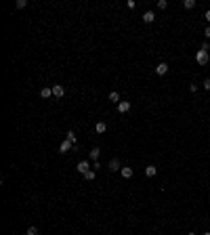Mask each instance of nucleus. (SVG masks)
I'll return each mask as SVG.
<instances>
[{
    "mask_svg": "<svg viewBox=\"0 0 210 235\" xmlns=\"http://www.w3.org/2000/svg\"><path fill=\"white\" fill-rule=\"evenodd\" d=\"M196 61L200 63V65H206V63L210 61V55L208 53H204V50H197L196 53Z\"/></svg>",
    "mask_w": 210,
    "mask_h": 235,
    "instance_id": "obj_1",
    "label": "nucleus"
},
{
    "mask_svg": "<svg viewBox=\"0 0 210 235\" xmlns=\"http://www.w3.org/2000/svg\"><path fill=\"white\" fill-rule=\"evenodd\" d=\"M99 155H101V149H99V147H92L91 151H88V159H91V162H99Z\"/></svg>",
    "mask_w": 210,
    "mask_h": 235,
    "instance_id": "obj_4",
    "label": "nucleus"
},
{
    "mask_svg": "<svg viewBox=\"0 0 210 235\" xmlns=\"http://www.w3.org/2000/svg\"><path fill=\"white\" fill-rule=\"evenodd\" d=\"M28 7V0H17V8H25Z\"/></svg>",
    "mask_w": 210,
    "mask_h": 235,
    "instance_id": "obj_20",
    "label": "nucleus"
},
{
    "mask_svg": "<svg viewBox=\"0 0 210 235\" xmlns=\"http://www.w3.org/2000/svg\"><path fill=\"white\" fill-rule=\"evenodd\" d=\"M118 111H120V113L130 111V103H128V101H120V103H118Z\"/></svg>",
    "mask_w": 210,
    "mask_h": 235,
    "instance_id": "obj_9",
    "label": "nucleus"
},
{
    "mask_svg": "<svg viewBox=\"0 0 210 235\" xmlns=\"http://www.w3.org/2000/svg\"><path fill=\"white\" fill-rule=\"evenodd\" d=\"M204 88L210 90V78H206V80H204Z\"/></svg>",
    "mask_w": 210,
    "mask_h": 235,
    "instance_id": "obj_22",
    "label": "nucleus"
},
{
    "mask_svg": "<svg viewBox=\"0 0 210 235\" xmlns=\"http://www.w3.org/2000/svg\"><path fill=\"white\" fill-rule=\"evenodd\" d=\"M155 74H158V76H166L168 74V63H158V65H155Z\"/></svg>",
    "mask_w": 210,
    "mask_h": 235,
    "instance_id": "obj_5",
    "label": "nucleus"
},
{
    "mask_svg": "<svg viewBox=\"0 0 210 235\" xmlns=\"http://www.w3.org/2000/svg\"><path fill=\"white\" fill-rule=\"evenodd\" d=\"M63 95H65V88H63L61 84H55L53 86V97H57V99H61Z\"/></svg>",
    "mask_w": 210,
    "mask_h": 235,
    "instance_id": "obj_6",
    "label": "nucleus"
},
{
    "mask_svg": "<svg viewBox=\"0 0 210 235\" xmlns=\"http://www.w3.org/2000/svg\"><path fill=\"white\" fill-rule=\"evenodd\" d=\"M187 235H197V233H193V231H189V233H187Z\"/></svg>",
    "mask_w": 210,
    "mask_h": 235,
    "instance_id": "obj_26",
    "label": "nucleus"
},
{
    "mask_svg": "<svg viewBox=\"0 0 210 235\" xmlns=\"http://www.w3.org/2000/svg\"><path fill=\"white\" fill-rule=\"evenodd\" d=\"M40 97L42 99H50V97H53V88H49V86H46V88H42L40 90Z\"/></svg>",
    "mask_w": 210,
    "mask_h": 235,
    "instance_id": "obj_11",
    "label": "nucleus"
},
{
    "mask_svg": "<svg viewBox=\"0 0 210 235\" xmlns=\"http://www.w3.org/2000/svg\"><path fill=\"white\" fill-rule=\"evenodd\" d=\"M202 235H210V231H206V233H202Z\"/></svg>",
    "mask_w": 210,
    "mask_h": 235,
    "instance_id": "obj_27",
    "label": "nucleus"
},
{
    "mask_svg": "<svg viewBox=\"0 0 210 235\" xmlns=\"http://www.w3.org/2000/svg\"><path fill=\"white\" fill-rule=\"evenodd\" d=\"M28 235H38V229L32 225V227H28Z\"/></svg>",
    "mask_w": 210,
    "mask_h": 235,
    "instance_id": "obj_21",
    "label": "nucleus"
},
{
    "mask_svg": "<svg viewBox=\"0 0 210 235\" xmlns=\"http://www.w3.org/2000/svg\"><path fill=\"white\" fill-rule=\"evenodd\" d=\"M95 176H97V170H88V172L84 174V180H92Z\"/></svg>",
    "mask_w": 210,
    "mask_h": 235,
    "instance_id": "obj_15",
    "label": "nucleus"
},
{
    "mask_svg": "<svg viewBox=\"0 0 210 235\" xmlns=\"http://www.w3.org/2000/svg\"><path fill=\"white\" fill-rule=\"evenodd\" d=\"M197 90V84H189V92H196Z\"/></svg>",
    "mask_w": 210,
    "mask_h": 235,
    "instance_id": "obj_24",
    "label": "nucleus"
},
{
    "mask_svg": "<svg viewBox=\"0 0 210 235\" xmlns=\"http://www.w3.org/2000/svg\"><path fill=\"white\" fill-rule=\"evenodd\" d=\"M109 101H112V103H120V92H116V90H113V92H109Z\"/></svg>",
    "mask_w": 210,
    "mask_h": 235,
    "instance_id": "obj_14",
    "label": "nucleus"
},
{
    "mask_svg": "<svg viewBox=\"0 0 210 235\" xmlns=\"http://www.w3.org/2000/svg\"><path fill=\"white\" fill-rule=\"evenodd\" d=\"M65 138H67V141H71V143L76 145V132H74V130H67V137H65Z\"/></svg>",
    "mask_w": 210,
    "mask_h": 235,
    "instance_id": "obj_16",
    "label": "nucleus"
},
{
    "mask_svg": "<svg viewBox=\"0 0 210 235\" xmlns=\"http://www.w3.org/2000/svg\"><path fill=\"white\" fill-rule=\"evenodd\" d=\"M200 50H204V53H210V42L206 40V42H202V49Z\"/></svg>",
    "mask_w": 210,
    "mask_h": 235,
    "instance_id": "obj_18",
    "label": "nucleus"
},
{
    "mask_svg": "<svg viewBox=\"0 0 210 235\" xmlns=\"http://www.w3.org/2000/svg\"><path fill=\"white\" fill-rule=\"evenodd\" d=\"M120 172H122V176H124V179H133V174H134V170L130 166H124L122 168V170H120Z\"/></svg>",
    "mask_w": 210,
    "mask_h": 235,
    "instance_id": "obj_10",
    "label": "nucleus"
},
{
    "mask_svg": "<svg viewBox=\"0 0 210 235\" xmlns=\"http://www.w3.org/2000/svg\"><path fill=\"white\" fill-rule=\"evenodd\" d=\"M166 7H168V0H158V8H162V11H164Z\"/></svg>",
    "mask_w": 210,
    "mask_h": 235,
    "instance_id": "obj_19",
    "label": "nucleus"
},
{
    "mask_svg": "<svg viewBox=\"0 0 210 235\" xmlns=\"http://www.w3.org/2000/svg\"><path fill=\"white\" fill-rule=\"evenodd\" d=\"M95 130H97L99 134H103V132L107 130V124H105V122H97V126H95Z\"/></svg>",
    "mask_w": 210,
    "mask_h": 235,
    "instance_id": "obj_12",
    "label": "nucleus"
},
{
    "mask_svg": "<svg viewBox=\"0 0 210 235\" xmlns=\"http://www.w3.org/2000/svg\"><path fill=\"white\" fill-rule=\"evenodd\" d=\"M204 36H206V40L210 42V25H208V28H206V32H204Z\"/></svg>",
    "mask_w": 210,
    "mask_h": 235,
    "instance_id": "obj_23",
    "label": "nucleus"
},
{
    "mask_svg": "<svg viewBox=\"0 0 210 235\" xmlns=\"http://www.w3.org/2000/svg\"><path fill=\"white\" fill-rule=\"evenodd\" d=\"M155 174H158V168L155 166H147L145 168V176H155Z\"/></svg>",
    "mask_w": 210,
    "mask_h": 235,
    "instance_id": "obj_13",
    "label": "nucleus"
},
{
    "mask_svg": "<svg viewBox=\"0 0 210 235\" xmlns=\"http://www.w3.org/2000/svg\"><path fill=\"white\" fill-rule=\"evenodd\" d=\"M204 19H206V21L210 23V11H206V15H204Z\"/></svg>",
    "mask_w": 210,
    "mask_h": 235,
    "instance_id": "obj_25",
    "label": "nucleus"
},
{
    "mask_svg": "<svg viewBox=\"0 0 210 235\" xmlns=\"http://www.w3.org/2000/svg\"><path fill=\"white\" fill-rule=\"evenodd\" d=\"M107 168L112 170V172H116V170H122V164H120V159H109V164H107Z\"/></svg>",
    "mask_w": 210,
    "mask_h": 235,
    "instance_id": "obj_7",
    "label": "nucleus"
},
{
    "mask_svg": "<svg viewBox=\"0 0 210 235\" xmlns=\"http://www.w3.org/2000/svg\"><path fill=\"white\" fill-rule=\"evenodd\" d=\"M91 168H92V166H91V162H88V159H84V162H80V164H78V172L84 176V174L88 172Z\"/></svg>",
    "mask_w": 210,
    "mask_h": 235,
    "instance_id": "obj_2",
    "label": "nucleus"
},
{
    "mask_svg": "<svg viewBox=\"0 0 210 235\" xmlns=\"http://www.w3.org/2000/svg\"><path fill=\"white\" fill-rule=\"evenodd\" d=\"M183 7H185V8H193V7H196V0H185V2H183Z\"/></svg>",
    "mask_w": 210,
    "mask_h": 235,
    "instance_id": "obj_17",
    "label": "nucleus"
},
{
    "mask_svg": "<svg viewBox=\"0 0 210 235\" xmlns=\"http://www.w3.org/2000/svg\"><path fill=\"white\" fill-rule=\"evenodd\" d=\"M70 149H74V143H71V141H67V138H63L61 145H59V151H61V153H67Z\"/></svg>",
    "mask_w": 210,
    "mask_h": 235,
    "instance_id": "obj_3",
    "label": "nucleus"
},
{
    "mask_svg": "<svg viewBox=\"0 0 210 235\" xmlns=\"http://www.w3.org/2000/svg\"><path fill=\"white\" fill-rule=\"evenodd\" d=\"M154 19H155L154 11H145V13H143V21H145V23H154Z\"/></svg>",
    "mask_w": 210,
    "mask_h": 235,
    "instance_id": "obj_8",
    "label": "nucleus"
}]
</instances>
